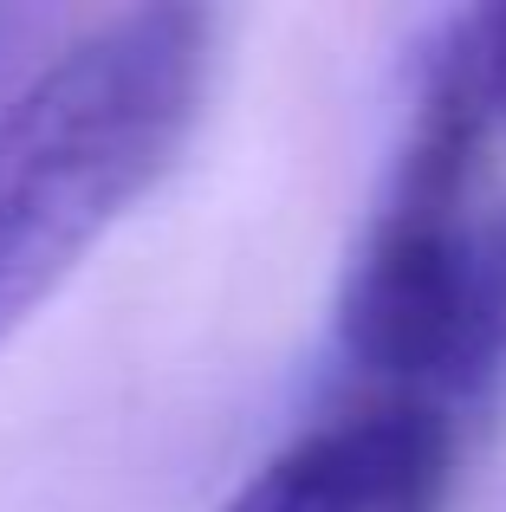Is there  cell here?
Masks as SVG:
<instances>
[{"instance_id": "1", "label": "cell", "mask_w": 506, "mask_h": 512, "mask_svg": "<svg viewBox=\"0 0 506 512\" xmlns=\"http://www.w3.org/2000/svg\"><path fill=\"white\" fill-rule=\"evenodd\" d=\"M215 85L202 7H130L0 98V344L182 163Z\"/></svg>"}, {"instance_id": "2", "label": "cell", "mask_w": 506, "mask_h": 512, "mask_svg": "<svg viewBox=\"0 0 506 512\" xmlns=\"http://www.w3.org/2000/svg\"><path fill=\"white\" fill-rule=\"evenodd\" d=\"M344 350L370 396L442 415L506 396V201L474 214L468 188L396 175L344 286Z\"/></svg>"}, {"instance_id": "3", "label": "cell", "mask_w": 506, "mask_h": 512, "mask_svg": "<svg viewBox=\"0 0 506 512\" xmlns=\"http://www.w3.org/2000/svg\"><path fill=\"white\" fill-rule=\"evenodd\" d=\"M455 415L357 396L273 448L221 512H448Z\"/></svg>"}, {"instance_id": "4", "label": "cell", "mask_w": 506, "mask_h": 512, "mask_svg": "<svg viewBox=\"0 0 506 512\" xmlns=\"http://www.w3.org/2000/svg\"><path fill=\"white\" fill-rule=\"evenodd\" d=\"M409 143L468 169H481L487 143H506V7H474L442 26Z\"/></svg>"}]
</instances>
